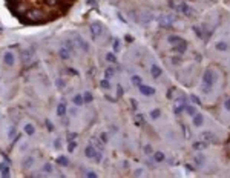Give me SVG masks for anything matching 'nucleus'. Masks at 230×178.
Wrapping results in <instances>:
<instances>
[{
    "label": "nucleus",
    "mask_w": 230,
    "mask_h": 178,
    "mask_svg": "<svg viewBox=\"0 0 230 178\" xmlns=\"http://www.w3.org/2000/svg\"><path fill=\"white\" fill-rule=\"evenodd\" d=\"M158 22H160V25L164 26V28H169V26L172 25V20L169 19V17H164V16L160 17V20H158Z\"/></svg>",
    "instance_id": "nucleus-14"
},
{
    "label": "nucleus",
    "mask_w": 230,
    "mask_h": 178,
    "mask_svg": "<svg viewBox=\"0 0 230 178\" xmlns=\"http://www.w3.org/2000/svg\"><path fill=\"white\" fill-rule=\"evenodd\" d=\"M83 101H85V103H91L92 101V94L91 92H86V94L83 95Z\"/></svg>",
    "instance_id": "nucleus-29"
},
{
    "label": "nucleus",
    "mask_w": 230,
    "mask_h": 178,
    "mask_svg": "<svg viewBox=\"0 0 230 178\" xmlns=\"http://www.w3.org/2000/svg\"><path fill=\"white\" fill-rule=\"evenodd\" d=\"M153 158H155V161H158V163L166 160V157H164V154H163V152H155V154H153Z\"/></svg>",
    "instance_id": "nucleus-19"
},
{
    "label": "nucleus",
    "mask_w": 230,
    "mask_h": 178,
    "mask_svg": "<svg viewBox=\"0 0 230 178\" xmlns=\"http://www.w3.org/2000/svg\"><path fill=\"white\" fill-rule=\"evenodd\" d=\"M201 137H202V138H206V140H215V135H213V134H212V132H202L201 134Z\"/></svg>",
    "instance_id": "nucleus-24"
},
{
    "label": "nucleus",
    "mask_w": 230,
    "mask_h": 178,
    "mask_svg": "<svg viewBox=\"0 0 230 178\" xmlns=\"http://www.w3.org/2000/svg\"><path fill=\"white\" fill-rule=\"evenodd\" d=\"M65 48H68L69 51H75V42L74 40H65Z\"/></svg>",
    "instance_id": "nucleus-16"
},
{
    "label": "nucleus",
    "mask_w": 230,
    "mask_h": 178,
    "mask_svg": "<svg viewBox=\"0 0 230 178\" xmlns=\"http://www.w3.org/2000/svg\"><path fill=\"white\" fill-rule=\"evenodd\" d=\"M25 132L28 134V135H32V134L35 132V127L32 126V124H25Z\"/></svg>",
    "instance_id": "nucleus-20"
},
{
    "label": "nucleus",
    "mask_w": 230,
    "mask_h": 178,
    "mask_svg": "<svg viewBox=\"0 0 230 178\" xmlns=\"http://www.w3.org/2000/svg\"><path fill=\"white\" fill-rule=\"evenodd\" d=\"M91 31L94 35H100L101 31H103V26H101V23H98V22H94V23H91Z\"/></svg>",
    "instance_id": "nucleus-5"
},
{
    "label": "nucleus",
    "mask_w": 230,
    "mask_h": 178,
    "mask_svg": "<svg viewBox=\"0 0 230 178\" xmlns=\"http://www.w3.org/2000/svg\"><path fill=\"white\" fill-rule=\"evenodd\" d=\"M181 42H183V40H181V37H178V35H170L169 37V43H172V44H178Z\"/></svg>",
    "instance_id": "nucleus-18"
},
{
    "label": "nucleus",
    "mask_w": 230,
    "mask_h": 178,
    "mask_svg": "<svg viewBox=\"0 0 230 178\" xmlns=\"http://www.w3.org/2000/svg\"><path fill=\"white\" fill-rule=\"evenodd\" d=\"M192 100L195 101V103H200V100H198V97H195V95H192Z\"/></svg>",
    "instance_id": "nucleus-50"
},
{
    "label": "nucleus",
    "mask_w": 230,
    "mask_h": 178,
    "mask_svg": "<svg viewBox=\"0 0 230 178\" xmlns=\"http://www.w3.org/2000/svg\"><path fill=\"white\" fill-rule=\"evenodd\" d=\"M186 49H187V44H186L184 42H181V43H178V44H174V51H175V52L183 54V52H186Z\"/></svg>",
    "instance_id": "nucleus-9"
},
{
    "label": "nucleus",
    "mask_w": 230,
    "mask_h": 178,
    "mask_svg": "<svg viewBox=\"0 0 230 178\" xmlns=\"http://www.w3.org/2000/svg\"><path fill=\"white\" fill-rule=\"evenodd\" d=\"M195 163H196V164H202V163H204V157H202V155H198V157H195Z\"/></svg>",
    "instance_id": "nucleus-37"
},
{
    "label": "nucleus",
    "mask_w": 230,
    "mask_h": 178,
    "mask_svg": "<svg viewBox=\"0 0 230 178\" xmlns=\"http://www.w3.org/2000/svg\"><path fill=\"white\" fill-rule=\"evenodd\" d=\"M95 152H97V150L94 149V146H92V144H89V146H86V149H85V155H86V157L87 158H94L95 157Z\"/></svg>",
    "instance_id": "nucleus-8"
},
{
    "label": "nucleus",
    "mask_w": 230,
    "mask_h": 178,
    "mask_svg": "<svg viewBox=\"0 0 230 178\" xmlns=\"http://www.w3.org/2000/svg\"><path fill=\"white\" fill-rule=\"evenodd\" d=\"M60 143H61V141H60V138H57V140H55L54 148H55V149H60V148H61V144H60Z\"/></svg>",
    "instance_id": "nucleus-44"
},
{
    "label": "nucleus",
    "mask_w": 230,
    "mask_h": 178,
    "mask_svg": "<svg viewBox=\"0 0 230 178\" xmlns=\"http://www.w3.org/2000/svg\"><path fill=\"white\" fill-rule=\"evenodd\" d=\"M106 60L110 61V63H115V55L110 54V52H108V54H106Z\"/></svg>",
    "instance_id": "nucleus-33"
},
{
    "label": "nucleus",
    "mask_w": 230,
    "mask_h": 178,
    "mask_svg": "<svg viewBox=\"0 0 230 178\" xmlns=\"http://www.w3.org/2000/svg\"><path fill=\"white\" fill-rule=\"evenodd\" d=\"M75 137H77V134H68V140H75Z\"/></svg>",
    "instance_id": "nucleus-46"
},
{
    "label": "nucleus",
    "mask_w": 230,
    "mask_h": 178,
    "mask_svg": "<svg viewBox=\"0 0 230 178\" xmlns=\"http://www.w3.org/2000/svg\"><path fill=\"white\" fill-rule=\"evenodd\" d=\"M32 164H34V157L32 155H28V157L23 160V167L29 169V167H32Z\"/></svg>",
    "instance_id": "nucleus-12"
},
{
    "label": "nucleus",
    "mask_w": 230,
    "mask_h": 178,
    "mask_svg": "<svg viewBox=\"0 0 230 178\" xmlns=\"http://www.w3.org/2000/svg\"><path fill=\"white\" fill-rule=\"evenodd\" d=\"M45 2L48 3V5H55V3L59 2V0H45Z\"/></svg>",
    "instance_id": "nucleus-48"
},
{
    "label": "nucleus",
    "mask_w": 230,
    "mask_h": 178,
    "mask_svg": "<svg viewBox=\"0 0 230 178\" xmlns=\"http://www.w3.org/2000/svg\"><path fill=\"white\" fill-rule=\"evenodd\" d=\"M57 115H59V117H61V118H63L65 115H66V103H63V101H61V103L57 106Z\"/></svg>",
    "instance_id": "nucleus-10"
},
{
    "label": "nucleus",
    "mask_w": 230,
    "mask_h": 178,
    "mask_svg": "<svg viewBox=\"0 0 230 178\" xmlns=\"http://www.w3.org/2000/svg\"><path fill=\"white\" fill-rule=\"evenodd\" d=\"M65 86H66L65 80H61V78L57 80V88H59V89H65Z\"/></svg>",
    "instance_id": "nucleus-31"
},
{
    "label": "nucleus",
    "mask_w": 230,
    "mask_h": 178,
    "mask_svg": "<svg viewBox=\"0 0 230 178\" xmlns=\"http://www.w3.org/2000/svg\"><path fill=\"white\" fill-rule=\"evenodd\" d=\"M150 74H152V77H153V78H160V75L163 74V71H161L160 66L152 65V66H150Z\"/></svg>",
    "instance_id": "nucleus-7"
},
{
    "label": "nucleus",
    "mask_w": 230,
    "mask_h": 178,
    "mask_svg": "<svg viewBox=\"0 0 230 178\" xmlns=\"http://www.w3.org/2000/svg\"><path fill=\"white\" fill-rule=\"evenodd\" d=\"M74 103H75V106H81L83 103H85V101H83V97L80 95V94H77V95H74Z\"/></svg>",
    "instance_id": "nucleus-17"
},
{
    "label": "nucleus",
    "mask_w": 230,
    "mask_h": 178,
    "mask_svg": "<svg viewBox=\"0 0 230 178\" xmlns=\"http://www.w3.org/2000/svg\"><path fill=\"white\" fill-rule=\"evenodd\" d=\"M31 57H32V49H26L23 52V60H29Z\"/></svg>",
    "instance_id": "nucleus-30"
},
{
    "label": "nucleus",
    "mask_w": 230,
    "mask_h": 178,
    "mask_svg": "<svg viewBox=\"0 0 230 178\" xmlns=\"http://www.w3.org/2000/svg\"><path fill=\"white\" fill-rule=\"evenodd\" d=\"M140 92L143 95H153L155 94V89H153L152 86H146V84H140Z\"/></svg>",
    "instance_id": "nucleus-4"
},
{
    "label": "nucleus",
    "mask_w": 230,
    "mask_h": 178,
    "mask_svg": "<svg viewBox=\"0 0 230 178\" xmlns=\"http://www.w3.org/2000/svg\"><path fill=\"white\" fill-rule=\"evenodd\" d=\"M218 80V74L215 72L213 69H207L206 72H204V77H202V82H204V84L206 86H209V88H212L213 86V83Z\"/></svg>",
    "instance_id": "nucleus-1"
},
{
    "label": "nucleus",
    "mask_w": 230,
    "mask_h": 178,
    "mask_svg": "<svg viewBox=\"0 0 230 178\" xmlns=\"http://www.w3.org/2000/svg\"><path fill=\"white\" fill-rule=\"evenodd\" d=\"M29 16L32 17V19H42V17H43V12L38 11V9H31V11H29Z\"/></svg>",
    "instance_id": "nucleus-15"
},
{
    "label": "nucleus",
    "mask_w": 230,
    "mask_h": 178,
    "mask_svg": "<svg viewBox=\"0 0 230 178\" xmlns=\"http://www.w3.org/2000/svg\"><path fill=\"white\" fill-rule=\"evenodd\" d=\"M160 115H161V111H160V109H153L152 112H150V117H152L153 120H157Z\"/></svg>",
    "instance_id": "nucleus-27"
},
{
    "label": "nucleus",
    "mask_w": 230,
    "mask_h": 178,
    "mask_svg": "<svg viewBox=\"0 0 230 178\" xmlns=\"http://www.w3.org/2000/svg\"><path fill=\"white\" fill-rule=\"evenodd\" d=\"M43 171H45V172H52V166L49 163H46L45 166H43Z\"/></svg>",
    "instance_id": "nucleus-39"
},
{
    "label": "nucleus",
    "mask_w": 230,
    "mask_h": 178,
    "mask_svg": "<svg viewBox=\"0 0 230 178\" xmlns=\"http://www.w3.org/2000/svg\"><path fill=\"white\" fill-rule=\"evenodd\" d=\"M46 129H48V131H54V124H52L51 121H49V120H46Z\"/></svg>",
    "instance_id": "nucleus-38"
},
{
    "label": "nucleus",
    "mask_w": 230,
    "mask_h": 178,
    "mask_svg": "<svg viewBox=\"0 0 230 178\" xmlns=\"http://www.w3.org/2000/svg\"><path fill=\"white\" fill-rule=\"evenodd\" d=\"M100 86L103 88V89H109L110 88V83L108 82V80H101V83H100Z\"/></svg>",
    "instance_id": "nucleus-32"
},
{
    "label": "nucleus",
    "mask_w": 230,
    "mask_h": 178,
    "mask_svg": "<svg viewBox=\"0 0 230 178\" xmlns=\"http://www.w3.org/2000/svg\"><path fill=\"white\" fill-rule=\"evenodd\" d=\"M86 177H91V178H95V177H97V173H95V172H91V171H89V172H86Z\"/></svg>",
    "instance_id": "nucleus-45"
},
{
    "label": "nucleus",
    "mask_w": 230,
    "mask_h": 178,
    "mask_svg": "<svg viewBox=\"0 0 230 178\" xmlns=\"http://www.w3.org/2000/svg\"><path fill=\"white\" fill-rule=\"evenodd\" d=\"M224 109L230 112V97H227V98H225V101H224Z\"/></svg>",
    "instance_id": "nucleus-35"
},
{
    "label": "nucleus",
    "mask_w": 230,
    "mask_h": 178,
    "mask_svg": "<svg viewBox=\"0 0 230 178\" xmlns=\"http://www.w3.org/2000/svg\"><path fill=\"white\" fill-rule=\"evenodd\" d=\"M181 11H183L184 14H187V16L190 14V9H189V6H187V5H183V6H181Z\"/></svg>",
    "instance_id": "nucleus-40"
},
{
    "label": "nucleus",
    "mask_w": 230,
    "mask_h": 178,
    "mask_svg": "<svg viewBox=\"0 0 230 178\" xmlns=\"http://www.w3.org/2000/svg\"><path fill=\"white\" fill-rule=\"evenodd\" d=\"M59 55H60V59H61V60H68V59H71V51L68 49V48L61 46V48H60V51H59Z\"/></svg>",
    "instance_id": "nucleus-6"
},
{
    "label": "nucleus",
    "mask_w": 230,
    "mask_h": 178,
    "mask_svg": "<svg viewBox=\"0 0 230 178\" xmlns=\"http://www.w3.org/2000/svg\"><path fill=\"white\" fill-rule=\"evenodd\" d=\"M186 111H187V112L189 114H192V115H195L196 114V109L195 108H193V106H186V108H184Z\"/></svg>",
    "instance_id": "nucleus-34"
},
{
    "label": "nucleus",
    "mask_w": 230,
    "mask_h": 178,
    "mask_svg": "<svg viewBox=\"0 0 230 178\" xmlns=\"http://www.w3.org/2000/svg\"><path fill=\"white\" fill-rule=\"evenodd\" d=\"M114 49L115 51L120 49V40H114Z\"/></svg>",
    "instance_id": "nucleus-41"
},
{
    "label": "nucleus",
    "mask_w": 230,
    "mask_h": 178,
    "mask_svg": "<svg viewBox=\"0 0 230 178\" xmlns=\"http://www.w3.org/2000/svg\"><path fill=\"white\" fill-rule=\"evenodd\" d=\"M77 148V143H75L74 140H69V144H68V150H69V154L71 152H74V149Z\"/></svg>",
    "instance_id": "nucleus-26"
},
{
    "label": "nucleus",
    "mask_w": 230,
    "mask_h": 178,
    "mask_svg": "<svg viewBox=\"0 0 230 178\" xmlns=\"http://www.w3.org/2000/svg\"><path fill=\"white\" fill-rule=\"evenodd\" d=\"M130 80H132V83H134L135 86H140V84H141V82H143L140 75H132V78H130Z\"/></svg>",
    "instance_id": "nucleus-22"
},
{
    "label": "nucleus",
    "mask_w": 230,
    "mask_h": 178,
    "mask_svg": "<svg viewBox=\"0 0 230 178\" xmlns=\"http://www.w3.org/2000/svg\"><path fill=\"white\" fill-rule=\"evenodd\" d=\"M144 152H146V154H147V155H150V154H152V152H153V150H152V148H150V146L147 144V146H144Z\"/></svg>",
    "instance_id": "nucleus-42"
},
{
    "label": "nucleus",
    "mask_w": 230,
    "mask_h": 178,
    "mask_svg": "<svg viewBox=\"0 0 230 178\" xmlns=\"http://www.w3.org/2000/svg\"><path fill=\"white\" fill-rule=\"evenodd\" d=\"M0 173H2L3 177L9 175V164L8 163H0Z\"/></svg>",
    "instance_id": "nucleus-11"
},
{
    "label": "nucleus",
    "mask_w": 230,
    "mask_h": 178,
    "mask_svg": "<svg viewBox=\"0 0 230 178\" xmlns=\"http://www.w3.org/2000/svg\"><path fill=\"white\" fill-rule=\"evenodd\" d=\"M72 40L75 42V44H77L78 48H81L83 51H89V44H87V42H86V40L81 37V35H78V34H74Z\"/></svg>",
    "instance_id": "nucleus-2"
},
{
    "label": "nucleus",
    "mask_w": 230,
    "mask_h": 178,
    "mask_svg": "<svg viewBox=\"0 0 230 178\" xmlns=\"http://www.w3.org/2000/svg\"><path fill=\"white\" fill-rule=\"evenodd\" d=\"M69 74H72V75H78V71H75L74 68H69Z\"/></svg>",
    "instance_id": "nucleus-47"
},
{
    "label": "nucleus",
    "mask_w": 230,
    "mask_h": 178,
    "mask_svg": "<svg viewBox=\"0 0 230 178\" xmlns=\"http://www.w3.org/2000/svg\"><path fill=\"white\" fill-rule=\"evenodd\" d=\"M3 61H5V65L6 66H12L15 63V57H14V54H12V52H5V54H3Z\"/></svg>",
    "instance_id": "nucleus-3"
},
{
    "label": "nucleus",
    "mask_w": 230,
    "mask_h": 178,
    "mask_svg": "<svg viewBox=\"0 0 230 178\" xmlns=\"http://www.w3.org/2000/svg\"><path fill=\"white\" fill-rule=\"evenodd\" d=\"M114 74H115V68L114 66H109V68L106 69V77H114Z\"/></svg>",
    "instance_id": "nucleus-28"
},
{
    "label": "nucleus",
    "mask_w": 230,
    "mask_h": 178,
    "mask_svg": "<svg viewBox=\"0 0 230 178\" xmlns=\"http://www.w3.org/2000/svg\"><path fill=\"white\" fill-rule=\"evenodd\" d=\"M57 163H59V164H61V166H68V164H69L68 158H66V157H63V155L57 158Z\"/></svg>",
    "instance_id": "nucleus-23"
},
{
    "label": "nucleus",
    "mask_w": 230,
    "mask_h": 178,
    "mask_svg": "<svg viewBox=\"0 0 230 178\" xmlns=\"http://www.w3.org/2000/svg\"><path fill=\"white\" fill-rule=\"evenodd\" d=\"M101 140L106 143V141H108V135H106V134H101Z\"/></svg>",
    "instance_id": "nucleus-49"
},
{
    "label": "nucleus",
    "mask_w": 230,
    "mask_h": 178,
    "mask_svg": "<svg viewBox=\"0 0 230 178\" xmlns=\"http://www.w3.org/2000/svg\"><path fill=\"white\" fill-rule=\"evenodd\" d=\"M101 158H103V157H101V152H95V157L92 158V160H94L95 163H100V161H101Z\"/></svg>",
    "instance_id": "nucleus-36"
},
{
    "label": "nucleus",
    "mask_w": 230,
    "mask_h": 178,
    "mask_svg": "<svg viewBox=\"0 0 230 178\" xmlns=\"http://www.w3.org/2000/svg\"><path fill=\"white\" fill-rule=\"evenodd\" d=\"M193 148L198 149V150H202V149H206V148H207V143H204V141H198V143L193 144Z\"/></svg>",
    "instance_id": "nucleus-21"
},
{
    "label": "nucleus",
    "mask_w": 230,
    "mask_h": 178,
    "mask_svg": "<svg viewBox=\"0 0 230 178\" xmlns=\"http://www.w3.org/2000/svg\"><path fill=\"white\" fill-rule=\"evenodd\" d=\"M216 49H218V51H225V49H227V43H225V42H218V43H216Z\"/></svg>",
    "instance_id": "nucleus-25"
},
{
    "label": "nucleus",
    "mask_w": 230,
    "mask_h": 178,
    "mask_svg": "<svg viewBox=\"0 0 230 178\" xmlns=\"http://www.w3.org/2000/svg\"><path fill=\"white\" fill-rule=\"evenodd\" d=\"M14 135H15V127L12 126V127L9 129V135H8V137H9V138H12V137H14Z\"/></svg>",
    "instance_id": "nucleus-43"
},
{
    "label": "nucleus",
    "mask_w": 230,
    "mask_h": 178,
    "mask_svg": "<svg viewBox=\"0 0 230 178\" xmlns=\"http://www.w3.org/2000/svg\"><path fill=\"white\" fill-rule=\"evenodd\" d=\"M202 123H204V117H202L201 114H195V115H193V124H195V126H201Z\"/></svg>",
    "instance_id": "nucleus-13"
}]
</instances>
